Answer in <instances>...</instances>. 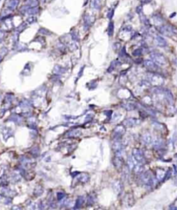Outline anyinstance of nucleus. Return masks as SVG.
<instances>
[{"instance_id":"f257e3e1","label":"nucleus","mask_w":177,"mask_h":210,"mask_svg":"<svg viewBox=\"0 0 177 210\" xmlns=\"http://www.w3.org/2000/svg\"><path fill=\"white\" fill-rule=\"evenodd\" d=\"M150 58L157 65L163 66V65L167 64V59H166V57L162 54L158 53V52H153V53L150 55Z\"/></svg>"},{"instance_id":"4468645a","label":"nucleus","mask_w":177,"mask_h":210,"mask_svg":"<svg viewBox=\"0 0 177 210\" xmlns=\"http://www.w3.org/2000/svg\"><path fill=\"white\" fill-rule=\"evenodd\" d=\"M133 55L134 56H141V49H138V50H135L134 52H133Z\"/></svg>"},{"instance_id":"7ed1b4c3","label":"nucleus","mask_w":177,"mask_h":210,"mask_svg":"<svg viewBox=\"0 0 177 210\" xmlns=\"http://www.w3.org/2000/svg\"><path fill=\"white\" fill-rule=\"evenodd\" d=\"M133 155L135 157V159L136 160L137 162L139 163H143L145 162V158H144V155L143 154L141 150L137 149H135L133 150Z\"/></svg>"},{"instance_id":"ddd939ff","label":"nucleus","mask_w":177,"mask_h":210,"mask_svg":"<svg viewBox=\"0 0 177 210\" xmlns=\"http://www.w3.org/2000/svg\"><path fill=\"white\" fill-rule=\"evenodd\" d=\"M114 13H115V8H114V7H111V8L110 9L109 12H108V17H109L110 19H111L112 17H113Z\"/></svg>"},{"instance_id":"9b49d317","label":"nucleus","mask_w":177,"mask_h":210,"mask_svg":"<svg viewBox=\"0 0 177 210\" xmlns=\"http://www.w3.org/2000/svg\"><path fill=\"white\" fill-rule=\"evenodd\" d=\"M39 2H40V0H28L26 5L29 7H38L39 5Z\"/></svg>"},{"instance_id":"20e7f679","label":"nucleus","mask_w":177,"mask_h":210,"mask_svg":"<svg viewBox=\"0 0 177 210\" xmlns=\"http://www.w3.org/2000/svg\"><path fill=\"white\" fill-rule=\"evenodd\" d=\"M143 64H144V66H145L147 69H150V71H151L152 72L156 71H157V69H158V65H157L155 62H153L152 60H145V61L143 62Z\"/></svg>"},{"instance_id":"9d476101","label":"nucleus","mask_w":177,"mask_h":210,"mask_svg":"<svg viewBox=\"0 0 177 210\" xmlns=\"http://www.w3.org/2000/svg\"><path fill=\"white\" fill-rule=\"evenodd\" d=\"M102 5V0H91V7L95 10H100Z\"/></svg>"},{"instance_id":"f8f14e48","label":"nucleus","mask_w":177,"mask_h":210,"mask_svg":"<svg viewBox=\"0 0 177 210\" xmlns=\"http://www.w3.org/2000/svg\"><path fill=\"white\" fill-rule=\"evenodd\" d=\"M113 33H114V23H113V21H110V23L109 24L108 34H109L110 37H112L113 36Z\"/></svg>"},{"instance_id":"6e6552de","label":"nucleus","mask_w":177,"mask_h":210,"mask_svg":"<svg viewBox=\"0 0 177 210\" xmlns=\"http://www.w3.org/2000/svg\"><path fill=\"white\" fill-rule=\"evenodd\" d=\"M153 20L155 22V24H156L157 28L160 27L161 25H162L164 24V20L162 18V17L160 14H155L153 16Z\"/></svg>"},{"instance_id":"423d86ee","label":"nucleus","mask_w":177,"mask_h":210,"mask_svg":"<svg viewBox=\"0 0 177 210\" xmlns=\"http://www.w3.org/2000/svg\"><path fill=\"white\" fill-rule=\"evenodd\" d=\"M140 122H141L140 120H137L135 118H129V119H127L123 122V124L126 125V126H129V127H132V126L138 125Z\"/></svg>"},{"instance_id":"39448f33","label":"nucleus","mask_w":177,"mask_h":210,"mask_svg":"<svg viewBox=\"0 0 177 210\" xmlns=\"http://www.w3.org/2000/svg\"><path fill=\"white\" fill-rule=\"evenodd\" d=\"M154 40H155V44L159 47H166L168 45L167 41L162 36H159V35H155Z\"/></svg>"},{"instance_id":"0eeeda50","label":"nucleus","mask_w":177,"mask_h":210,"mask_svg":"<svg viewBox=\"0 0 177 210\" xmlns=\"http://www.w3.org/2000/svg\"><path fill=\"white\" fill-rule=\"evenodd\" d=\"M124 130H125V129H124V127H123V126H117L116 129L115 131H114V134H115V139H116V140L120 139V138L123 135V134H124Z\"/></svg>"},{"instance_id":"f03ea898","label":"nucleus","mask_w":177,"mask_h":210,"mask_svg":"<svg viewBox=\"0 0 177 210\" xmlns=\"http://www.w3.org/2000/svg\"><path fill=\"white\" fill-rule=\"evenodd\" d=\"M149 83L154 84V85H162L163 83V77L160 75L158 74H155V73H151L149 75Z\"/></svg>"},{"instance_id":"1a4fd4ad","label":"nucleus","mask_w":177,"mask_h":210,"mask_svg":"<svg viewBox=\"0 0 177 210\" xmlns=\"http://www.w3.org/2000/svg\"><path fill=\"white\" fill-rule=\"evenodd\" d=\"M83 20H84V26L86 28H88L92 24L94 18L92 17H90V15H85L84 17H83Z\"/></svg>"}]
</instances>
